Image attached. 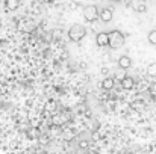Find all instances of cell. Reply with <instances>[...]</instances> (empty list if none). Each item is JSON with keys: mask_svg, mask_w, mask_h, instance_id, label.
<instances>
[{"mask_svg": "<svg viewBox=\"0 0 156 154\" xmlns=\"http://www.w3.org/2000/svg\"><path fill=\"white\" fill-rule=\"evenodd\" d=\"M87 36V29L82 24H73L68 30V39L71 43H80Z\"/></svg>", "mask_w": 156, "mask_h": 154, "instance_id": "cell-1", "label": "cell"}, {"mask_svg": "<svg viewBox=\"0 0 156 154\" xmlns=\"http://www.w3.org/2000/svg\"><path fill=\"white\" fill-rule=\"evenodd\" d=\"M108 46L111 49H121L124 46V35L120 30L108 32Z\"/></svg>", "mask_w": 156, "mask_h": 154, "instance_id": "cell-2", "label": "cell"}, {"mask_svg": "<svg viewBox=\"0 0 156 154\" xmlns=\"http://www.w3.org/2000/svg\"><path fill=\"white\" fill-rule=\"evenodd\" d=\"M82 14H83L85 21H88V23H94V21L99 20V8L96 5H87L83 8Z\"/></svg>", "mask_w": 156, "mask_h": 154, "instance_id": "cell-3", "label": "cell"}, {"mask_svg": "<svg viewBox=\"0 0 156 154\" xmlns=\"http://www.w3.org/2000/svg\"><path fill=\"white\" fill-rule=\"evenodd\" d=\"M120 86H121V89H124V91L133 89V88H135V80H133V77H130V76H123V79L120 80Z\"/></svg>", "mask_w": 156, "mask_h": 154, "instance_id": "cell-4", "label": "cell"}, {"mask_svg": "<svg viewBox=\"0 0 156 154\" xmlns=\"http://www.w3.org/2000/svg\"><path fill=\"white\" fill-rule=\"evenodd\" d=\"M112 17H114V14H112V9H109V8H103L102 11H99V18L103 23L112 21Z\"/></svg>", "mask_w": 156, "mask_h": 154, "instance_id": "cell-5", "label": "cell"}, {"mask_svg": "<svg viewBox=\"0 0 156 154\" xmlns=\"http://www.w3.org/2000/svg\"><path fill=\"white\" fill-rule=\"evenodd\" d=\"M118 67H120L121 70H129V68L132 67V59H130L127 54L120 56V57H118Z\"/></svg>", "mask_w": 156, "mask_h": 154, "instance_id": "cell-6", "label": "cell"}, {"mask_svg": "<svg viewBox=\"0 0 156 154\" xmlns=\"http://www.w3.org/2000/svg\"><path fill=\"white\" fill-rule=\"evenodd\" d=\"M96 44L99 47H106L108 46V32H100L96 36Z\"/></svg>", "mask_w": 156, "mask_h": 154, "instance_id": "cell-7", "label": "cell"}, {"mask_svg": "<svg viewBox=\"0 0 156 154\" xmlns=\"http://www.w3.org/2000/svg\"><path fill=\"white\" fill-rule=\"evenodd\" d=\"M114 86H115V79H112V77H105V80L102 82V88H103L105 91H111Z\"/></svg>", "mask_w": 156, "mask_h": 154, "instance_id": "cell-8", "label": "cell"}, {"mask_svg": "<svg viewBox=\"0 0 156 154\" xmlns=\"http://www.w3.org/2000/svg\"><path fill=\"white\" fill-rule=\"evenodd\" d=\"M5 6H6L8 11H17L18 6H20V0H6Z\"/></svg>", "mask_w": 156, "mask_h": 154, "instance_id": "cell-9", "label": "cell"}, {"mask_svg": "<svg viewBox=\"0 0 156 154\" xmlns=\"http://www.w3.org/2000/svg\"><path fill=\"white\" fill-rule=\"evenodd\" d=\"M146 73H147V76H149L150 79H156V62H152V63L147 65Z\"/></svg>", "mask_w": 156, "mask_h": 154, "instance_id": "cell-10", "label": "cell"}, {"mask_svg": "<svg viewBox=\"0 0 156 154\" xmlns=\"http://www.w3.org/2000/svg\"><path fill=\"white\" fill-rule=\"evenodd\" d=\"M144 101H141V100H136V101H132L130 103V107L132 109H135V110H143L144 109Z\"/></svg>", "mask_w": 156, "mask_h": 154, "instance_id": "cell-11", "label": "cell"}, {"mask_svg": "<svg viewBox=\"0 0 156 154\" xmlns=\"http://www.w3.org/2000/svg\"><path fill=\"white\" fill-rule=\"evenodd\" d=\"M147 41L152 44V46H156V29L150 30L149 35H147Z\"/></svg>", "mask_w": 156, "mask_h": 154, "instance_id": "cell-12", "label": "cell"}, {"mask_svg": "<svg viewBox=\"0 0 156 154\" xmlns=\"http://www.w3.org/2000/svg\"><path fill=\"white\" fill-rule=\"evenodd\" d=\"M62 35H64V30H62V29H55V30H52L53 39H61Z\"/></svg>", "mask_w": 156, "mask_h": 154, "instance_id": "cell-13", "label": "cell"}, {"mask_svg": "<svg viewBox=\"0 0 156 154\" xmlns=\"http://www.w3.org/2000/svg\"><path fill=\"white\" fill-rule=\"evenodd\" d=\"M135 11H136V12H141V14H143V12H146V11H147L146 3H143V2H141L140 5H136V6H135Z\"/></svg>", "mask_w": 156, "mask_h": 154, "instance_id": "cell-14", "label": "cell"}, {"mask_svg": "<svg viewBox=\"0 0 156 154\" xmlns=\"http://www.w3.org/2000/svg\"><path fill=\"white\" fill-rule=\"evenodd\" d=\"M87 147H88V142L87 141H82L80 142V148H87Z\"/></svg>", "mask_w": 156, "mask_h": 154, "instance_id": "cell-15", "label": "cell"}, {"mask_svg": "<svg viewBox=\"0 0 156 154\" xmlns=\"http://www.w3.org/2000/svg\"><path fill=\"white\" fill-rule=\"evenodd\" d=\"M43 2H44V3H53L55 0H43Z\"/></svg>", "mask_w": 156, "mask_h": 154, "instance_id": "cell-16", "label": "cell"}, {"mask_svg": "<svg viewBox=\"0 0 156 154\" xmlns=\"http://www.w3.org/2000/svg\"><path fill=\"white\" fill-rule=\"evenodd\" d=\"M88 154H97V153L96 151H91V153H88Z\"/></svg>", "mask_w": 156, "mask_h": 154, "instance_id": "cell-17", "label": "cell"}]
</instances>
